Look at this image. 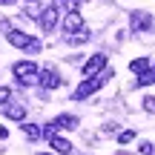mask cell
<instances>
[{"mask_svg": "<svg viewBox=\"0 0 155 155\" xmlns=\"http://www.w3.org/2000/svg\"><path fill=\"white\" fill-rule=\"evenodd\" d=\"M109 78H112V69H106L104 75H95V78H86V81H83L81 86H78L75 92H72V101H86L89 95H95V92H98V89L104 86L106 81H109Z\"/></svg>", "mask_w": 155, "mask_h": 155, "instance_id": "6da1fadb", "label": "cell"}, {"mask_svg": "<svg viewBox=\"0 0 155 155\" xmlns=\"http://www.w3.org/2000/svg\"><path fill=\"white\" fill-rule=\"evenodd\" d=\"M38 72H40V69H38V63H35V61H17V63H12V75H15L23 86L38 83Z\"/></svg>", "mask_w": 155, "mask_h": 155, "instance_id": "7a4b0ae2", "label": "cell"}, {"mask_svg": "<svg viewBox=\"0 0 155 155\" xmlns=\"http://www.w3.org/2000/svg\"><path fill=\"white\" fill-rule=\"evenodd\" d=\"M38 20H40V29H43V32H52V29L58 26V20H61V9H58V6H46Z\"/></svg>", "mask_w": 155, "mask_h": 155, "instance_id": "3957f363", "label": "cell"}, {"mask_svg": "<svg viewBox=\"0 0 155 155\" xmlns=\"http://www.w3.org/2000/svg\"><path fill=\"white\" fill-rule=\"evenodd\" d=\"M104 66H106V55H92L86 63H83V78H95Z\"/></svg>", "mask_w": 155, "mask_h": 155, "instance_id": "277c9868", "label": "cell"}, {"mask_svg": "<svg viewBox=\"0 0 155 155\" xmlns=\"http://www.w3.org/2000/svg\"><path fill=\"white\" fill-rule=\"evenodd\" d=\"M81 29H83V15L78 9H72L66 17H63V32L72 35V32H81Z\"/></svg>", "mask_w": 155, "mask_h": 155, "instance_id": "5b68a950", "label": "cell"}, {"mask_svg": "<svg viewBox=\"0 0 155 155\" xmlns=\"http://www.w3.org/2000/svg\"><path fill=\"white\" fill-rule=\"evenodd\" d=\"M38 83L43 89H58L63 83V78H58V72H52V69H43V72H38Z\"/></svg>", "mask_w": 155, "mask_h": 155, "instance_id": "8992f818", "label": "cell"}, {"mask_svg": "<svg viewBox=\"0 0 155 155\" xmlns=\"http://www.w3.org/2000/svg\"><path fill=\"white\" fill-rule=\"evenodd\" d=\"M129 23H132L135 32H150V29H152V17L147 15V12H132Z\"/></svg>", "mask_w": 155, "mask_h": 155, "instance_id": "52a82bcc", "label": "cell"}, {"mask_svg": "<svg viewBox=\"0 0 155 155\" xmlns=\"http://www.w3.org/2000/svg\"><path fill=\"white\" fill-rule=\"evenodd\" d=\"M49 144H52V150H55L58 155H69V152H72V144H69L66 138H61V135H55V138H49Z\"/></svg>", "mask_w": 155, "mask_h": 155, "instance_id": "ba28073f", "label": "cell"}, {"mask_svg": "<svg viewBox=\"0 0 155 155\" xmlns=\"http://www.w3.org/2000/svg\"><path fill=\"white\" fill-rule=\"evenodd\" d=\"M52 124H55L58 129H75V127H78V118H75V115H69V112H63V115H58Z\"/></svg>", "mask_w": 155, "mask_h": 155, "instance_id": "9c48e42d", "label": "cell"}, {"mask_svg": "<svg viewBox=\"0 0 155 155\" xmlns=\"http://www.w3.org/2000/svg\"><path fill=\"white\" fill-rule=\"evenodd\" d=\"M150 69H152L150 58H135V61H129V72H135V75H144V72H150Z\"/></svg>", "mask_w": 155, "mask_h": 155, "instance_id": "30bf717a", "label": "cell"}, {"mask_svg": "<svg viewBox=\"0 0 155 155\" xmlns=\"http://www.w3.org/2000/svg\"><path fill=\"white\" fill-rule=\"evenodd\" d=\"M6 118H9V121H23V118H26V109H23L20 104H6Z\"/></svg>", "mask_w": 155, "mask_h": 155, "instance_id": "8fae6325", "label": "cell"}, {"mask_svg": "<svg viewBox=\"0 0 155 155\" xmlns=\"http://www.w3.org/2000/svg\"><path fill=\"white\" fill-rule=\"evenodd\" d=\"M20 127H23V135H26L29 141H38L40 135H43V129H40L38 124H20Z\"/></svg>", "mask_w": 155, "mask_h": 155, "instance_id": "7c38bea8", "label": "cell"}, {"mask_svg": "<svg viewBox=\"0 0 155 155\" xmlns=\"http://www.w3.org/2000/svg\"><path fill=\"white\" fill-rule=\"evenodd\" d=\"M150 83H155L152 69H150V72H144V75H138V86H150Z\"/></svg>", "mask_w": 155, "mask_h": 155, "instance_id": "4fadbf2b", "label": "cell"}, {"mask_svg": "<svg viewBox=\"0 0 155 155\" xmlns=\"http://www.w3.org/2000/svg\"><path fill=\"white\" fill-rule=\"evenodd\" d=\"M129 141H135V132H132V129H124V132H118V144H129Z\"/></svg>", "mask_w": 155, "mask_h": 155, "instance_id": "5bb4252c", "label": "cell"}, {"mask_svg": "<svg viewBox=\"0 0 155 155\" xmlns=\"http://www.w3.org/2000/svg\"><path fill=\"white\" fill-rule=\"evenodd\" d=\"M12 101V89L9 86H0V106H6Z\"/></svg>", "mask_w": 155, "mask_h": 155, "instance_id": "9a60e30c", "label": "cell"}, {"mask_svg": "<svg viewBox=\"0 0 155 155\" xmlns=\"http://www.w3.org/2000/svg\"><path fill=\"white\" fill-rule=\"evenodd\" d=\"M138 150H141V155H150V152L155 150V144H152V141H141V147H138Z\"/></svg>", "mask_w": 155, "mask_h": 155, "instance_id": "2e32d148", "label": "cell"}, {"mask_svg": "<svg viewBox=\"0 0 155 155\" xmlns=\"http://www.w3.org/2000/svg\"><path fill=\"white\" fill-rule=\"evenodd\" d=\"M144 109L147 112H155V95H147V98H144Z\"/></svg>", "mask_w": 155, "mask_h": 155, "instance_id": "e0dca14e", "label": "cell"}, {"mask_svg": "<svg viewBox=\"0 0 155 155\" xmlns=\"http://www.w3.org/2000/svg\"><path fill=\"white\" fill-rule=\"evenodd\" d=\"M0 138H9V129L6 127H0Z\"/></svg>", "mask_w": 155, "mask_h": 155, "instance_id": "ac0fdd59", "label": "cell"}, {"mask_svg": "<svg viewBox=\"0 0 155 155\" xmlns=\"http://www.w3.org/2000/svg\"><path fill=\"white\" fill-rule=\"evenodd\" d=\"M12 3H15V0H0V6H12Z\"/></svg>", "mask_w": 155, "mask_h": 155, "instance_id": "d6986e66", "label": "cell"}, {"mask_svg": "<svg viewBox=\"0 0 155 155\" xmlns=\"http://www.w3.org/2000/svg\"><path fill=\"white\" fill-rule=\"evenodd\" d=\"M38 155H52V152H38Z\"/></svg>", "mask_w": 155, "mask_h": 155, "instance_id": "ffe728a7", "label": "cell"}, {"mask_svg": "<svg viewBox=\"0 0 155 155\" xmlns=\"http://www.w3.org/2000/svg\"><path fill=\"white\" fill-rule=\"evenodd\" d=\"M118 155H127V152H118Z\"/></svg>", "mask_w": 155, "mask_h": 155, "instance_id": "44dd1931", "label": "cell"}, {"mask_svg": "<svg viewBox=\"0 0 155 155\" xmlns=\"http://www.w3.org/2000/svg\"><path fill=\"white\" fill-rule=\"evenodd\" d=\"M152 75H155V66H152Z\"/></svg>", "mask_w": 155, "mask_h": 155, "instance_id": "7402d4cb", "label": "cell"}]
</instances>
